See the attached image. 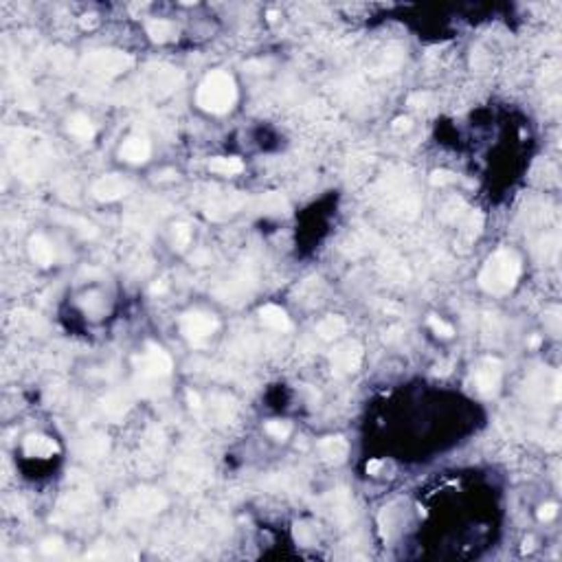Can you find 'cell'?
I'll use <instances>...</instances> for the list:
<instances>
[{
  "label": "cell",
  "instance_id": "28",
  "mask_svg": "<svg viewBox=\"0 0 562 562\" xmlns=\"http://www.w3.org/2000/svg\"><path fill=\"white\" fill-rule=\"evenodd\" d=\"M380 468H382V461H369V463H367V472H369V474H376Z\"/></svg>",
  "mask_w": 562,
  "mask_h": 562
},
{
  "label": "cell",
  "instance_id": "2",
  "mask_svg": "<svg viewBox=\"0 0 562 562\" xmlns=\"http://www.w3.org/2000/svg\"><path fill=\"white\" fill-rule=\"evenodd\" d=\"M237 99V88L235 82L229 73L224 71H213L202 80L196 93V103L204 112L211 114H224L235 106Z\"/></svg>",
  "mask_w": 562,
  "mask_h": 562
},
{
  "label": "cell",
  "instance_id": "6",
  "mask_svg": "<svg viewBox=\"0 0 562 562\" xmlns=\"http://www.w3.org/2000/svg\"><path fill=\"white\" fill-rule=\"evenodd\" d=\"M136 365H138L140 376L152 378V380L167 378L171 374V358L167 356V352L158 347V345H147V352L143 356H138Z\"/></svg>",
  "mask_w": 562,
  "mask_h": 562
},
{
  "label": "cell",
  "instance_id": "5",
  "mask_svg": "<svg viewBox=\"0 0 562 562\" xmlns=\"http://www.w3.org/2000/svg\"><path fill=\"white\" fill-rule=\"evenodd\" d=\"M330 365L334 376H352L361 369L363 365V347L356 341H345L334 347L330 354Z\"/></svg>",
  "mask_w": 562,
  "mask_h": 562
},
{
  "label": "cell",
  "instance_id": "29",
  "mask_svg": "<svg viewBox=\"0 0 562 562\" xmlns=\"http://www.w3.org/2000/svg\"><path fill=\"white\" fill-rule=\"evenodd\" d=\"M163 290H165V284H156V286L152 288V293L156 295V293H163Z\"/></svg>",
  "mask_w": 562,
  "mask_h": 562
},
{
  "label": "cell",
  "instance_id": "17",
  "mask_svg": "<svg viewBox=\"0 0 562 562\" xmlns=\"http://www.w3.org/2000/svg\"><path fill=\"white\" fill-rule=\"evenodd\" d=\"M209 169L220 176H233L244 169V163L237 156H218V158H211Z\"/></svg>",
  "mask_w": 562,
  "mask_h": 562
},
{
  "label": "cell",
  "instance_id": "18",
  "mask_svg": "<svg viewBox=\"0 0 562 562\" xmlns=\"http://www.w3.org/2000/svg\"><path fill=\"white\" fill-rule=\"evenodd\" d=\"M147 34H149V38H152L154 42H167V40L174 38L176 29H174V25L169 23V20L156 18V20H149V23H147Z\"/></svg>",
  "mask_w": 562,
  "mask_h": 562
},
{
  "label": "cell",
  "instance_id": "20",
  "mask_svg": "<svg viewBox=\"0 0 562 562\" xmlns=\"http://www.w3.org/2000/svg\"><path fill=\"white\" fill-rule=\"evenodd\" d=\"M266 433L277 441H286L290 437V424H286V422H279V419H273V422H268L266 424Z\"/></svg>",
  "mask_w": 562,
  "mask_h": 562
},
{
  "label": "cell",
  "instance_id": "24",
  "mask_svg": "<svg viewBox=\"0 0 562 562\" xmlns=\"http://www.w3.org/2000/svg\"><path fill=\"white\" fill-rule=\"evenodd\" d=\"M40 549L45 551V554H58V551L62 549V540L60 538H47V540H42Z\"/></svg>",
  "mask_w": 562,
  "mask_h": 562
},
{
  "label": "cell",
  "instance_id": "12",
  "mask_svg": "<svg viewBox=\"0 0 562 562\" xmlns=\"http://www.w3.org/2000/svg\"><path fill=\"white\" fill-rule=\"evenodd\" d=\"M29 255L38 266L47 268L53 264V259H56V248H53V244L45 235H34L29 240Z\"/></svg>",
  "mask_w": 562,
  "mask_h": 562
},
{
  "label": "cell",
  "instance_id": "7",
  "mask_svg": "<svg viewBox=\"0 0 562 562\" xmlns=\"http://www.w3.org/2000/svg\"><path fill=\"white\" fill-rule=\"evenodd\" d=\"M165 507V496L156 490H136L123 501L125 514L132 516H152Z\"/></svg>",
  "mask_w": 562,
  "mask_h": 562
},
{
  "label": "cell",
  "instance_id": "27",
  "mask_svg": "<svg viewBox=\"0 0 562 562\" xmlns=\"http://www.w3.org/2000/svg\"><path fill=\"white\" fill-rule=\"evenodd\" d=\"M187 398H189V404H191V408H200V395H198V393L189 391V393H187Z\"/></svg>",
  "mask_w": 562,
  "mask_h": 562
},
{
  "label": "cell",
  "instance_id": "3",
  "mask_svg": "<svg viewBox=\"0 0 562 562\" xmlns=\"http://www.w3.org/2000/svg\"><path fill=\"white\" fill-rule=\"evenodd\" d=\"M84 66L88 73L99 75V77H117V75L125 73L130 66H132V58L123 51H93L86 56Z\"/></svg>",
  "mask_w": 562,
  "mask_h": 562
},
{
  "label": "cell",
  "instance_id": "1",
  "mask_svg": "<svg viewBox=\"0 0 562 562\" xmlns=\"http://www.w3.org/2000/svg\"><path fill=\"white\" fill-rule=\"evenodd\" d=\"M521 277V257L510 248L496 251L479 273V286L490 295H505Z\"/></svg>",
  "mask_w": 562,
  "mask_h": 562
},
{
  "label": "cell",
  "instance_id": "8",
  "mask_svg": "<svg viewBox=\"0 0 562 562\" xmlns=\"http://www.w3.org/2000/svg\"><path fill=\"white\" fill-rule=\"evenodd\" d=\"M501 374H503L501 371V361L483 358L477 365V369H474V389H477V391L485 398L494 395L496 391H499Z\"/></svg>",
  "mask_w": 562,
  "mask_h": 562
},
{
  "label": "cell",
  "instance_id": "26",
  "mask_svg": "<svg viewBox=\"0 0 562 562\" xmlns=\"http://www.w3.org/2000/svg\"><path fill=\"white\" fill-rule=\"evenodd\" d=\"M408 127H411V119H406V117L395 119V123H393V130H395V132H406Z\"/></svg>",
  "mask_w": 562,
  "mask_h": 562
},
{
  "label": "cell",
  "instance_id": "19",
  "mask_svg": "<svg viewBox=\"0 0 562 562\" xmlns=\"http://www.w3.org/2000/svg\"><path fill=\"white\" fill-rule=\"evenodd\" d=\"M171 240H174V246L178 251H185L191 242V229L187 222H176L171 226Z\"/></svg>",
  "mask_w": 562,
  "mask_h": 562
},
{
  "label": "cell",
  "instance_id": "15",
  "mask_svg": "<svg viewBox=\"0 0 562 562\" xmlns=\"http://www.w3.org/2000/svg\"><path fill=\"white\" fill-rule=\"evenodd\" d=\"M345 330H347V323H345V319L334 317V315L326 317L317 326V334H319V339H323V341H337V339L343 337Z\"/></svg>",
  "mask_w": 562,
  "mask_h": 562
},
{
  "label": "cell",
  "instance_id": "21",
  "mask_svg": "<svg viewBox=\"0 0 562 562\" xmlns=\"http://www.w3.org/2000/svg\"><path fill=\"white\" fill-rule=\"evenodd\" d=\"M428 328L433 330L439 339H450L452 334H455L452 326H448V323H446V321H441L439 317H428Z\"/></svg>",
  "mask_w": 562,
  "mask_h": 562
},
{
  "label": "cell",
  "instance_id": "22",
  "mask_svg": "<svg viewBox=\"0 0 562 562\" xmlns=\"http://www.w3.org/2000/svg\"><path fill=\"white\" fill-rule=\"evenodd\" d=\"M556 514H558V505L556 503H547V505H543L538 510V521H551V518H556Z\"/></svg>",
  "mask_w": 562,
  "mask_h": 562
},
{
  "label": "cell",
  "instance_id": "10",
  "mask_svg": "<svg viewBox=\"0 0 562 562\" xmlns=\"http://www.w3.org/2000/svg\"><path fill=\"white\" fill-rule=\"evenodd\" d=\"M149 154H152V143H149V138L143 136V134L127 136L123 140L121 149H119V156H121V160H125V163H130V165L145 163V160L149 158Z\"/></svg>",
  "mask_w": 562,
  "mask_h": 562
},
{
  "label": "cell",
  "instance_id": "23",
  "mask_svg": "<svg viewBox=\"0 0 562 562\" xmlns=\"http://www.w3.org/2000/svg\"><path fill=\"white\" fill-rule=\"evenodd\" d=\"M455 180V176L450 174V171H446V169H441V171H433V176H430V182H433V185H448V182H452Z\"/></svg>",
  "mask_w": 562,
  "mask_h": 562
},
{
  "label": "cell",
  "instance_id": "9",
  "mask_svg": "<svg viewBox=\"0 0 562 562\" xmlns=\"http://www.w3.org/2000/svg\"><path fill=\"white\" fill-rule=\"evenodd\" d=\"M130 191H132V182L125 180L123 176H117V174L101 176L99 180H95V185H93V196L101 202H114L119 198L127 196Z\"/></svg>",
  "mask_w": 562,
  "mask_h": 562
},
{
  "label": "cell",
  "instance_id": "13",
  "mask_svg": "<svg viewBox=\"0 0 562 562\" xmlns=\"http://www.w3.org/2000/svg\"><path fill=\"white\" fill-rule=\"evenodd\" d=\"M347 450L350 446L343 437H326L319 441V452L328 463H341L347 457Z\"/></svg>",
  "mask_w": 562,
  "mask_h": 562
},
{
  "label": "cell",
  "instance_id": "14",
  "mask_svg": "<svg viewBox=\"0 0 562 562\" xmlns=\"http://www.w3.org/2000/svg\"><path fill=\"white\" fill-rule=\"evenodd\" d=\"M259 319H262V323L266 328L275 330V332L290 330V319L286 315V310L279 308V306H273V304L264 306L262 310H259Z\"/></svg>",
  "mask_w": 562,
  "mask_h": 562
},
{
  "label": "cell",
  "instance_id": "16",
  "mask_svg": "<svg viewBox=\"0 0 562 562\" xmlns=\"http://www.w3.org/2000/svg\"><path fill=\"white\" fill-rule=\"evenodd\" d=\"M66 127H69V132H71L75 138H80V140H90V138L95 136V125H93V121H90V119L86 117V114H82V112L73 114V117L69 119Z\"/></svg>",
  "mask_w": 562,
  "mask_h": 562
},
{
  "label": "cell",
  "instance_id": "30",
  "mask_svg": "<svg viewBox=\"0 0 562 562\" xmlns=\"http://www.w3.org/2000/svg\"><path fill=\"white\" fill-rule=\"evenodd\" d=\"M529 549H532V538H527V540H525V547H523V551H529Z\"/></svg>",
  "mask_w": 562,
  "mask_h": 562
},
{
  "label": "cell",
  "instance_id": "25",
  "mask_svg": "<svg viewBox=\"0 0 562 562\" xmlns=\"http://www.w3.org/2000/svg\"><path fill=\"white\" fill-rule=\"evenodd\" d=\"M428 101H430L428 93H415V95L408 97V106H413V108H424Z\"/></svg>",
  "mask_w": 562,
  "mask_h": 562
},
{
  "label": "cell",
  "instance_id": "11",
  "mask_svg": "<svg viewBox=\"0 0 562 562\" xmlns=\"http://www.w3.org/2000/svg\"><path fill=\"white\" fill-rule=\"evenodd\" d=\"M60 448L56 444V439H51L47 435H29L25 439V452L27 457H38V459H49L56 455Z\"/></svg>",
  "mask_w": 562,
  "mask_h": 562
},
{
  "label": "cell",
  "instance_id": "4",
  "mask_svg": "<svg viewBox=\"0 0 562 562\" xmlns=\"http://www.w3.org/2000/svg\"><path fill=\"white\" fill-rule=\"evenodd\" d=\"M180 332L185 334V339L189 343L202 345L218 332V319L209 315V312H200V310L187 312V315L180 319Z\"/></svg>",
  "mask_w": 562,
  "mask_h": 562
}]
</instances>
